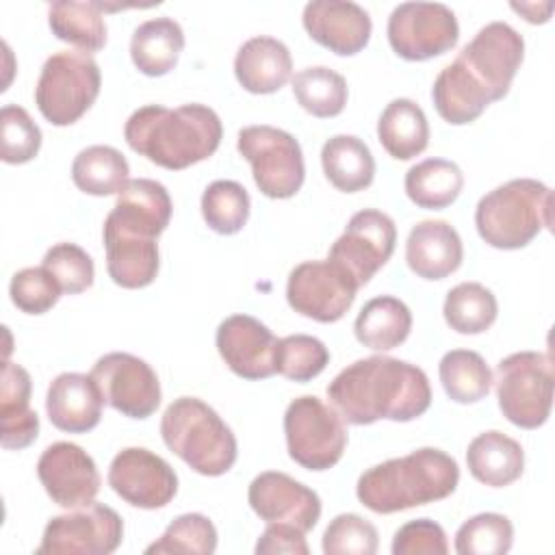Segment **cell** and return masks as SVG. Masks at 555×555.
<instances>
[{
    "label": "cell",
    "mask_w": 555,
    "mask_h": 555,
    "mask_svg": "<svg viewBox=\"0 0 555 555\" xmlns=\"http://www.w3.org/2000/svg\"><path fill=\"white\" fill-rule=\"evenodd\" d=\"M332 408L351 425L408 423L427 412L431 388L425 371L390 356H371L345 366L327 386Z\"/></svg>",
    "instance_id": "1"
},
{
    "label": "cell",
    "mask_w": 555,
    "mask_h": 555,
    "mask_svg": "<svg viewBox=\"0 0 555 555\" xmlns=\"http://www.w3.org/2000/svg\"><path fill=\"white\" fill-rule=\"evenodd\" d=\"M124 137L150 163L178 171L212 156L221 143L223 126L210 106L197 102L178 108L147 104L128 117Z\"/></svg>",
    "instance_id": "2"
},
{
    "label": "cell",
    "mask_w": 555,
    "mask_h": 555,
    "mask_svg": "<svg viewBox=\"0 0 555 555\" xmlns=\"http://www.w3.org/2000/svg\"><path fill=\"white\" fill-rule=\"evenodd\" d=\"M457 481V462L440 449L423 447L366 468L356 483V494L371 512L395 514L447 499Z\"/></svg>",
    "instance_id": "3"
},
{
    "label": "cell",
    "mask_w": 555,
    "mask_h": 555,
    "mask_svg": "<svg viewBox=\"0 0 555 555\" xmlns=\"http://www.w3.org/2000/svg\"><path fill=\"white\" fill-rule=\"evenodd\" d=\"M479 236L496 249H520L553 225V191L533 178H514L486 193L475 208Z\"/></svg>",
    "instance_id": "4"
},
{
    "label": "cell",
    "mask_w": 555,
    "mask_h": 555,
    "mask_svg": "<svg viewBox=\"0 0 555 555\" xmlns=\"http://www.w3.org/2000/svg\"><path fill=\"white\" fill-rule=\"evenodd\" d=\"M160 436L171 453L206 477L228 473L238 455L232 429L197 397H178L167 405Z\"/></svg>",
    "instance_id": "5"
},
{
    "label": "cell",
    "mask_w": 555,
    "mask_h": 555,
    "mask_svg": "<svg viewBox=\"0 0 555 555\" xmlns=\"http://www.w3.org/2000/svg\"><path fill=\"white\" fill-rule=\"evenodd\" d=\"M102 74L95 59L80 50H61L46 59L35 104L52 126L76 124L98 100Z\"/></svg>",
    "instance_id": "6"
},
{
    "label": "cell",
    "mask_w": 555,
    "mask_h": 555,
    "mask_svg": "<svg viewBox=\"0 0 555 555\" xmlns=\"http://www.w3.org/2000/svg\"><path fill=\"white\" fill-rule=\"evenodd\" d=\"M496 399L503 416L522 429L546 423L553 405V360L548 353L518 351L496 364Z\"/></svg>",
    "instance_id": "7"
},
{
    "label": "cell",
    "mask_w": 555,
    "mask_h": 555,
    "mask_svg": "<svg viewBox=\"0 0 555 555\" xmlns=\"http://www.w3.org/2000/svg\"><path fill=\"white\" fill-rule=\"evenodd\" d=\"M284 436L291 460L317 473L338 464L347 447L343 416L314 395H304L288 403Z\"/></svg>",
    "instance_id": "8"
},
{
    "label": "cell",
    "mask_w": 555,
    "mask_h": 555,
    "mask_svg": "<svg viewBox=\"0 0 555 555\" xmlns=\"http://www.w3.org/2000/svg\"><path fill=\"white\" fill-rule=\"evenodd\" d=\"M238 154L251 165V176L262 195L271 199L293 197L306 178L299 141L273 126H247L236 139Z\"/></svg>",
    "instance_id": "9"
},
{
    "label": "cell",
    "mask_w": 555,
    "mask_h": 555,
    "mask_svg": "<svg viewBox=\"0 0 555 555\" xmlns=\"http://www.w3.org/2000/svg\"><path fill=\"white\" fill-rule=\"evenodd\" d=\"M169 191L150 178H134L117 193L113 210L104 219V247H158L156 238L171 219Z\"/></svg>",
    "instance_id": "10"
},
{
    "label": "cell",
    "mask_w": 555,
    "mask_h": 555,
    "mask_svg": "<svg viewBox=\"0 0 555 555\" xmlns=\"http://www.w3.org/2000/svg\"><path fill=\"white\" fill-rule=\"evenodd\" d=\"M124 540L121 516L104 505L89 503L52 516L43 529L37 555H108Z\"/></svg>",
    "instance_id": "11"
},
{
    "label": "cell",
    "mask_w": 555,
    "mask_h": 555,
    "mask_svg": "<svg viewBox=\"0 0 555 555\" xmlns=\"http://www.w3.org/2000/svg\"><path fill=\"white\" fill-rule=\"evenodd\" d=\"M358 282L336 260H306L288 273L286 301L301 317L334 323L351 308Z\"/></svg>",
    "instance_id": "12"
},
{
    "label": "cell",
    "mask_w": 555,
    "mask_h": 555,
    "mask_svg": "<svg viewBox=\"0 0 555 555\" xmlns=\"http://www.w3.org/2000/svg\"><path fill=\"white\" fill-rule=\"evenodd\" d=\"M388 43L405 61H427L455 48L460 26L455 13L440 2H401L386 26Z\"/></svg>",
    "instance_id": "13"
},
{
    "label": "cell",
    "mask_w": 555,
    "mask_h": 555,
    "mask_svg": "<svg viewBox=\"0 0 555 555\" xmlns=\"http://www.w3.org/2000/svg\"><path fill=\"white\" fill-rule=\"evenodd\" d=\"M525 41L505 22H490L460 50L457 63L490 102L503 100L522 63Z\"/></svg>",
    "instance_id": "14"
},
{
    "label": "cell",
    "mask_w": 555,
    "mask_h": 555,
    "mask_svg": "<svg viewBox=\"0 0 555 555\" xmlns=\"http://www.w3.org/2000/svg\"><path fill=\"white\" fill-rule=\"evenodd\" d=\"M106 405L128 418H147L160 405V382L154 369L126 351H111L89 373Z\"/></svg>",
    "instance_id": "15"
},
{
    "label": "cell",
    "mask_w": 555,
    "mask_h": 555,
    "mask_svg": "<svg viewBox=\"0 0 555 555\" xmlns=\"http://www.w3.org/2000/svg\"><path fill=\"white\" fill-rule=\"evenodd\" d=\"M397 243L395 221L375 208L356 212L330 247L327 258L340 262L362 288L390 260Z\"/></svg>",
    "instance_id": "16"
},
{
    "label": "cell",
    "mask_w": 555,
    "mask_h": 555,
    "mask_svg": "<svg viewBox=\"0 0 555 555\" xmlns=\"http://www.w3.org/2000/svg\"><path fill=\"white\" fill-rule=\"evenodd\" d=\"M108 486L134 507L158 509L176 496L178 475L154 451L128 447L113 457L108 466Z\"/></svg>",
    "instance_id": "17"
},
{
    "label": "cell",
    "mask_w": 555,
    "mask_h": 555,
    "mask_svg": "<svg viewBox=\"0 0 555 555\" xmlns=\"http://www.w3.org/2000/svg\"><path fill=\"white\" fill-rule=\"evenodd\" d=\"M37 477L48 496L65 509L93 503L102 483L93 457L74 442L46 447L37 462Z\"/></svg>",
    "instance_id": "18"
},
{
    "label": "cell",
    "mask_w": 555,
    "mask_h": 555,
    "mask_svg": "<svg viewBox=\"0 0 555 555\" xmlns=\"http://www.w3.org/2000/svg\"><path fill=\"white\" fill-rule=\"evenodd\" d=\"M249 507L264 522H286L308 533L321 516L319 494L280 470L256 475L247 490Z\"/></svg>",
    "instance_id": "19"
},
{
    "label": "cell",
    "mask_w": 555,
    "mask_h": 555,
    "mask_svg": "<svg viewBox=\"0 0 555 555\" xmlns=\"http://www.w3.org/2000/svg\"><path fill=\"white\" fill-rule=\"evenodd\" d=\"M217 351L228 369L243 379H267L275 373L278 338L249 314H232L217 327Z\"/></svg>",
    "instance_id": "20"
},
{
    "label": "cell",
    "mask_w": 555,
    "mask_h": 555,
    "mask_svg": "<svg viewBox=\"0 0 555 555\" xmlns=\"http://www.w3.org/2000/svg\"><path fill=\"white\" fill-rule=\"evenodd\" d=\"M304 28L319 46L338 56H353L371 39L369 13L349 0H312L304 7Z\"/></svg>",
    "instance_id": "21"
},
{
    "label": "cell",
    "mask_w": 555,
    "mask_h": 555,
    "mask_svg": "<svg viewBox=\"0 0 555 555\" xmlns=\"http://www.w3.org/2000/svg\"><path fill=\"white\" fill-rule=\"evenodd\" d=\"M102 392L91 375L61 373L46 395V412L50 423L67 434H85L102 418Z\"/></svg>",
    "instance_id": "22"
},
{
    "label": "cell",
    "mask_w": 555,
    "mask_h": 555,
    "mask_svg": "<svg viewBox=\"0 0 555 555\" xmlns=\"http://www.w3.org/2000/svg\"><path fill=\"white\" fill-rule=\"evenodd\" d=\"M464 247L457 230L442 219L418 221L405 241V262L423 280H444L462 264Z\"/></svg>",
    "instance_id": "23"
},
{
    "label": "cell",
    "mask_w": 555,
    "mask_h": 555,
    "mask_svg": "<svg viewBox=\"0 0 555 555\" xmlns=\"http://www.w3.org/2000/svg\"><path fill=\"white\" fill-rule=\"evenodd\" d=\"M293 74V59L288 48L267 35L247 39L234 56V76L249 93H275Z\"/></svg>",
    "instance_id": "24"
},
{
    "label": "cell",
    "mask_w": 555,
    "mask_h": 555,
    "mask_svg": "<svg viewBox=\"0 0 555 555\" xmlns=\"http://www.w3.org/2000/svg\"><path fill=\"white\" fill-rule=\"evenodd\" d=\"M30 375L15 362H4L0 382V444L2 449H26L37 440L39 416L30 408Z\"/></svg>",
    "instance_id": "25"
},
{
    "label": "cell",
    "mask_w": 555,
    "mask_h": 555,
    "mask_svg": "<svg viewBox=\"0 0 555 555\" xmlns=\"http://www.w3.org/2000/svg\"><path fill=\"white\" fill-rule=\"evenodd\" d=\"M470 475L490 488L514 483L525 470V451L520 442L503 431L490 429L475 436L466 449Z\"/></svg>",
    "instance_id": "26"
},
{
    "label": "cell",
    "mask_w": 555,
    "mask_h": 555,
    "mask_svg": "<svg viewBox=\"0 0 555 555\" xmlns=\"http://www.w3.org/2000/svg\"><path fill=\"white\" fill-rule=\"evenodd\" d=\"M184 50V33L173 17H154L139 24L130 37V59L145 76L169 74Z\"/></svg>",
    "instance_id": "27"
},
{
    "label": "cell",
    "mask_w": 555,
    "mask_h": 555,
    "mask_svg": "<svg viewBox=\"0 0 555 555\" xmlns=\"http://www.w3.org/2000/svg\"><path fill=\"white\" fill-rule=\"evenodd\" d=\"M377 139L397 160L418 156L429 143V124L423 108L410 98L388 102L377 119Z\"/></svg>",
    "instance_id": "28"
},
{
    "label": "cell",
    "mask_w": 555,
    "mask_h": 555,
    "mask_svg": "<svg viewBox=\"0 0 555 555\" xmlns=\"http://www.w3.org/2000/svg\"><path fill=\"white\" fill-rule=\"evenodd\" d=\"M412 330L410 308L392 295L369 299L356 317L353 332L360 345L373 351H390L399 347Z\"/></svg>",
    "instance_id": "29"
},
{
    "label": "cell",
    "mask_w": 555,
    "mask_h": 555,
    "mask_svg": "<svg viewBox=\"0 0 555 555\" xmlns=\"http://www.w3.org/2000/svg\"><path fill=\"white\" fill-rule=\"evenodd\" d=\"M325 178L343 193L364 191L375 178V158L369 145L353 134H336L321 147Z\"/></svg>",
    "instance_id": "30"
},
{
    "label": "cell",
    "mask_w": 555,
    "mask_h": 555,
    "mask_svg": "<svg viewBox=\"0 0 555 555\" xmlns=\"http://www.w3.org/2000/svg\"><path fill=\"white\" fill-rule=\"evenodd\" d=\"M102 11V2L59 0L48 7V26L56 39L91 54L106 46Z\"/></svg>",
    "instance_id": "31"
},
{
    "label": "cell",
    "mask_w": 555,
    "mask_h": 555,
    "mask_svg": "<svg viewBox=\"0 0 555 555\" xmlns=\"http://www.w3.org/2000/svg\"><path fill=\"white\" fill-rule=\"evenodd\" d=\"M431 100L438 115L451 126H464L475 121L488 104V95L473 82L457 61L449 63L434 80Z\"/></svg>",
    "instance_id": "32"
},
{
    "label": "cell",
    "mask_w": 555,
    "mask_h": 555,
    "mask_svg": "<svg viewBox=\"0 0 555 555\" xmlns=\"http://www.w3.org/2000/svg\"><path fill=\"white\" fill-rule=\"evenodd\" d=\"M405 195L427 210H440L451 206L464 186L462 169L447 158H425L408 169Z\"/></svg>",
    "instance_id": "33"
},
{
    "label": "cell",
    "mask_w": 555,
    "mask_h": 555,
    "mask_svg": "<svg viewBox=\"0 0 555 555\" xmlns=\"http://www.w3.org/2000/svg\"><path fill=\"white\" fill-rule=\"evenodd\" d=\"M128 160L111 145H89L80 150L72 163L74 184L95 197L117 195L128 184Z\"/></svg>",
    "instance_id": "34"
},
{
    "label": "cell",
    "mask_w": 555,
    "mask_h": 555,
    "mask_svg": "<svg viewBox=\"0 0 555 555\" xmlns=\"http://www.w3.org/2000/svg\"><path fill=\"white\" fill-rule=\"evenodd\" d=\"M440 384L455 403H477L492 388V371L486 360L470 349L447 351L438 364Z\"/></svg>",
    "instance_id": "35"
},
{
    "label": "cell",
    "mask_w": 555,
    "mask_h": 555,
    "mask_svg": "<svg viewBox=\"0 0 555 555\" xmlns=\"http://www.w3.org/2000/svg\"><path fill=\"white\" fill-rule=\"evenodd\" d=\"M442 314L457 334H481L496 321L499 304L483 284L462 282L447 293Z\"/></svg>",
    "instance_id": "36"
},
{
    "label": "cell",
    "mask_w": 555,
    "mask_h": 555,
    "mask_svg": "<svg viewBox=\"0 0 555 555\" xmlns=\"http://www.w3.org/2000/svg\"><path fill=\"white\" fill-rule=\"evenodd\" d=\"M293 95L306 113L327 119L343 113L349 91L338 72L325 65H314L299 69L293 76Z\"/></svg>",
    "instance_id": "37"
},
{
    "label": "cell",
    "mask_w": 555,
    "mask_h": 555,
    "mask_svg": "<svg viewBox=\"0 0 555 555\" xmlns=\"http://www.w3.org/2000/svg\"><path fill=\"white\" fill-rule=\"evenodd\" d=\"M202 217L217 234H236L249 219V193L236 180H215L202 195Z\"/></svg>",
    "instance_id": "38"
},
{
    "label": "cell",
    "mask_w": 555,
    "mask_h": 555,
    "mask_svg": "<svg viewBox=\"0 0 555 555\" xmlns=\"http://www.w3.org/2000/svg\"><path fill=\"white\" fill-rule=\"evenodd\" d=\"M217 548V529L204 514H182L165 529V533L152 542L145 553H184V555H210Z\"/></svg>",
    "instance_id": "39"
},
{
    "label": "cell",
    "mask_w": 555,
    "mask_h": 555,
    "mask_svg": "<svg viewBox=\"0 0 555 555\" xmlns=\"http://www.w3.org/2000/svg\"><path fill=\"white\" fill-rule=\"evenodd\" d=\"M514 542V527L507 516L483 512L470 516L455 533L460 555H505Z\"/></svg>",
    "instance_id": "40"
},
{
    "label": "cell",
    "mask_w": 555,
    "mask_h": 555,
    "mask_svg": "<svg viewBox=\"0 0 555 555\" xmlns=\"http://www.w3.org/2000/svg\"><path fill=\"white\" fill-rule=\"evenodd\" d=\"M330 364L327 347L308 334H291L278 340L275 373L293 382H310Z\"/></svg>",
    "instance_id": "41"
},
{
    "label": "cell",
    "mask_w": 555,
    "mask_h": 555,
    "mask_svg": "<svg viewBox=\"0 0 555 555\" xmlns=\"http://www.w3.org/2000/svg\"><path fill=\"white\" fill-rule=\"evenodd\" d=\"M41 147V130L26 108L4 104L0 111V158L9 165L33 160Z\"/></svg>",
    "instance_id": "42"
},
{
    "label": "cell",
    "mask_w": 555,
    "mask_h": 555,
    "mask_svg": "<svg viewBox=\"0 0 555 555\" xmlns=\"http://www.w3.org/2000/svg\"><path fill=\"white\" fill-rule=\"evenodd\" d=\"M41 267L52 273L65 295H78L87 291L95 278L91 256L76 243L52 245L46 251Z\"/></svg>",
    "instance_id": "43"
},
{
    "label": "cell",
    "mask_w": 555,
    "mask_h": 555,
    "mask_svg": "<svg viewBox=\"0 0 555 555\" xmlns=\"http://www.w3.org/2000/svg\"><path fill=\"white\" fill-rule=\"evenodd\" d=\"M325 555H373L377 551V529L358 514H338L323 531Z\"/></svg>",
    "instance_id": "44"
},
{
    "label": "cell",
    "mask_w": 555,
    "mask_h": 555,
    "mask_svg": "<svg viewBox=\"0 0 555 555\" xmlns=\"http://www.w3.org/2000/svg\"><path fill=\"white\" fill-rule=\"evenodd\" d=\"M9 295L22 312L43 314L56 306L63 291L46 267H26L11 278Z\"/></svg>",
    "instance_id": "45"
},
{
    "label": "cell",
    "mask_w": 555,
    "mask_h": 555,
    "mask_svg": "<svg viewBox=\"0 0 555 555\" xmlns=\"http://www.w3.org/2000/svg\"><path fill=\"white\" fill-rule=\"evenodd\" d=\"M390 551L392 555H444L449 551V542L444 529L438 522L429 518H416L395 531Z\"/></svg>",
    "instance_id": "46"
},
{
    "label": "cell",
    "mask_w": 555,
    "mask_h": 555,
    "mask_svg": "<svg viewBox=\"0 0 555 555\" xmlns=\"http://www.w3.org/2000/svg\"><path fill=\"white\" fill-rule=\"evenodd\" d=\"M306 533L286 522H267V529L256 542L258 555L269 553H291V555H308L310 548L306 544Z\"/></svg>",
    "instance_id": "47"
}]
</instances>
